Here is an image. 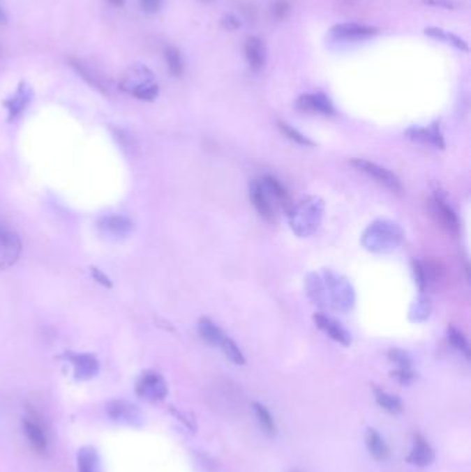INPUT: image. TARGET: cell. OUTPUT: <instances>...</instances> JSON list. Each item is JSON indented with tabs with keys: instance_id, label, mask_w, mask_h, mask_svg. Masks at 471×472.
<instances>
[{
	"instance_id": "38",
	"label": "cell",
	"mask_w": 471,
	"mask_h": 472,
	"mask_svg": "<svg viewBox=\"0 0 471 472\" xmlns=\"http://www.w3.org/2000/svg\"><path fill=\"white\" fill-rule=\"evenodd\" d=\"M6 21H7V17H6V13H4V10L1 8V6H0V25H3V24H6Z\"/></svg>"
},
{
	"instance_id": "28",
	"label": "cell",
	"mask_w": 471,
	"mask_h": 472,
	"mask_svg": "<svg viewBox=\"0 0 471 472\" xmlns=\"http://www.w3.org/2000/svg\"><path fill=\"white\" fill-rule=\"evenodd\" d=\"M253 409H255V413H256V416L259 418V422L264 428V431L269 435H274L275 431H276V425H275L274 417L269 413V409L266 406L262 405V404H257V402L253 404Z\"/></svg>"
},
{
	"instance_id": "9",
	"label": "cell",
	"mask_w": 471,
	"mask_h": 472,
	"mask_svg": "<svg viewBox=\"0 0 471 472\" xmlns=\"http://www.w3.org/2000/svg\"><path fill=\"white\" fill-rule=\"evenodd\" d=\"M21 246V241L14 232L0 228V270H8L17 263Z\"/></svg>"
},
{
	"instance_id": "39",
	"label": "cell",
	"mask_w": 471,
	"mask_h": 472,
	"mask_svg": "<svg viewBox=\"0 0 471 472\" xmlns=\"http://www.w3.org/2000/svg\"><path fill=\"white\" fill-rule=\"evenodd\" d=\"M110 3H112L114 6H122L125 3V0H108Z\"/></svg>"
},
{
	"instance_id": "3",
	"label": "cell",
	"mask_w": 471,
	"mask_h": 472,
	"mask_svg": "<svg viewBox=\"0 0 471 472\" xmlns=\"http://www.w3.org/2000/svg\"><path fill=\"white\" fill-rule=\"evenodd\" d=\"M324 210V201L318 197H307L296 204H292L287 210L292 231L300 238L313 235L321 225Z\"/></svg>"
},
{
	"instance_id": "10",
	"label": "cell",
	"mask_w": 471,
	"mask_h": 472,
	"mask_svg": "<svg viewBox=\"0 0 471 472\" xmlns=\"http://www.w3.org/2000/svg\"><path fill=\"white\" fill-rule=\"evenodd\" d=\"M137 393L148 401H162L167 395V386L160 374L148 372L138 381Z\"/></svg>"
},
{
	"instance_id": "30",
	"label": "cell",
	"mask_w": 471,
	"mask_h": 472,
	"mask_svg": "<svg viewBox=\"0 0 471 472\" xmlns=\"http://www.w3.org/2000/svg\"><path fill=\"white\" fill-rule=\"evenodd\" d=\"M278 128L290 141H293L299 145H304V146H313L314 145V142L311 139H308L306 135H301L299 130L293 129L290 125H287L285 122H278Z\"/></svg>"
},
{
	"instance_id": "22",
	"label": "cell",
	"mask_w": 471,
	"mask_h": 472,
	"mask_svg": "<svg viewBox=\"0 0 471 472\" xmlns=\"http://www.w3.org/2000/svg\"><path fill=\"white\" fill-rule=\"evenodd\" d=\"M77 471L98 472V456L91 446H84L77 453Z\"/></svg>"
},
{
	"instance_id": "32",
	"label": "cell",
	"mask_w": 471,
	"mask_h": 472,
	"mask_svg": "<svg viewBox=\"0 0 471 472\" xmlns=\"http://www.w3.org/2000/svg\"><path fill=\"white\" fill-rule=\"evenodd\" d=\"M412 317L414 321H423L428 317L430 314V304L427 298H420L416 304H414V310L410 311Z\"/></svg>"
},
{
	"instance_id": "21",
	"label": "cell",
	"mask_w": 471,
	"mask_h": 472,
	"mask_svg": "<svg viewBox=\"0 0 471 472\" xmlns=\"http://www.w3.org/2000/svg\"><path fill=\"white\" fill-rule=\"evenodd\" d=\"M107 410H108V414L114 420H119V421L135 424V421L140 418V413L135 409V406L130 405L129 402H125V401L110 402Z\"/></svg>"
},
{
	"instance_id": "16",
	"label": "cell",
	"mask_w": 471,
	"mask_h": 472,
	"mask_svg": "<svg viewBox=\"0 0 471 472\" xmlns=\"http://www.w3.org/2000/svg\"><path fill=\"white\" fill-rule=\"evenodd\" d=\"M406 135H408V138H410L414 142L428 144V145H434L437 148L445 146L444 137L441 135L437 123L431 125L430 128H410V129L406 130Z\"/></svg>"
},
{
	"instance_id": "33",
	"label": "cell",
	"mask_w": 471,
	"mask_h": 472,
	"mask_svg": "<svg viewBox=\"0 0 471 472\" xmlns=\"http://www.w3.org/2000/svg\"><path fill=\"white\" fill-rule=\"evenodd\" d=\"M424 4L431 7H441L448 10H455L463 6L465 0H421Z\"/></svg>"
},
{
	"instance_id": "18",
	"label": "cell",
	"mask_w": 471,
	"mask_h": 472,
	"mask_svg": "<svg viewBox=\"0 0 471 472\" xmlns=\"http://www.w3.org/2000/svg\"><path fill=\"white\" fill-rule=\"evenodd\" d=\"M70 360L75 367L77 379H91L98 372V360L91 353H75L70 355Z\"/></svg>"
},
{
	"instance_id": "37",
	"label": "cell",
	"mask_w": 471,
	"mask_h": 472,
	"mask_svg": "<svg viewBox=\"0 0 471 472\" xmlns=\"http://www.w3.org/2000/svg\"><path fill=\"white\" fill-rule=\"evenodd\" d=\"M93 276L97 279V282H98V283L104 284L105 287H111V280H110V277H108L105 273H103L101 271L93 268Z\"/></svg>"
},
{
	"instance_id": "17",
	"label": "cell",
	"mask_w": 471,
	"mask_h": 472,
	"mask_svg": "<svg viewBox=\"0 0 471 472\" xmlns=\"http://www.w3.org/2000/svg\"><path fill=\"white\" fill-rule=\"evenodd\" d=\"M24 432L33 450H36L38 453H45L47 450V436L38 420H33L31 417L25 418Z\"/></svg>"
},
{
	"instance_id": "31",
	"label": "cell",
	"mask_w": 471,
	"mask_h": 472,
	"mask_svg": "<svg viewBox=\"0 0 471 472\" xmlns=\"http://www.w3.org/2000/svg\"><path fill=\"white\" fill-rule=\"evenodd\" d=\"M389 359L396 363V370H413L412 359L403 349H391L389 352Z\"/></svg>"
},
{
	"instance_id": "8",
	"label": "cell",
	"mask_w": 471,
	"mask_h": 472,
	"mask_svg": "<svg viewBox=\"0 0 471 472\" xmlns=\"http://www.w3.org/2000/svg\"><path fill=\"white\" fill-rule=\"evenodd\" d=\"M379 29L372 25L359 22H343L337 24L331 29V35L337 40H365L376 36Z\"/></svg>"
},
{
	"instance_id": "41",
	"label": "cell",
	"mask_w": 471,
	"mask_h": 472,
	"mask_svg": "<svg viewBox=\"0 0 471 472\" xmlns=\"http://www.w3.org/2000/svg\"><path fill=\"white\" fill-rule=\"evenodd\" d=\"M204 3H209V1H213V0H202Z\"/></svg>"
},
{
	"instance_id": "35",
	"label": "cell",
	"mask_w": 471,
	"mask_h": 472,
	"mask_svg": "<svg viewBox=\"0 0 471 472\" xmlns=\"http://www.w3.org/2000/svg\"><path fill=\"white\" fill-rule=\"evenodd\" d=\"M289 10H290V6H289V3H287L286 0H279V1H276V3L274 4V7H272L274 17L278 18V20L285 18V17L287 15Z\"/></svg>"
},
{
	"instance_id": "12",
	"label": "cell",
	"mask_w": 471,
	"mask_h": 472,
	"mask_svg": "<svg viewBox=\"0 0 471 472\" xmlns=\"http://www.w3.org/2000/svg\"><path fill=\"white\" fill-rule=\"evenodd\" d=\"M431 211L437 222H440L442 228H445L449 234H454V235L458 234L459 220L455 211L444 201V198H441L440 195H435L431 199Z\"/></svg>"
},
{
	"instance_id": "2",
	"label": "cell",
	"mask_w": 471,
	"mask_h": 472,
	"mask_svg": "<svg viewBox=\"0 0 471 472\" xmlns=\"http://www.w3.org/2000/svg\"><path fill=\"white\" fill-rule=\"evenodd\" d=\"M249 195L257 213L269 221L275 220L276 207L287 211L292 206L285 187L272 176L253 180L249 187Z\"/></svg>"
},
{
	"instance_id": "23",
	"label": "cell",
	"mask_w": 471,
	"mask_h": 472,
	"mask_svg": "<svg viewBox=\"0 0 471 472\" xmlns=\"http://www.w3.org/2000/svg\"><path fill=\"white\" fill-rule=\"evenodd\" d=\"M198 330H200V335L201 337L211 344V345H220L221 341L225 337V335L223 333V330L216 325L213 323L210 319L207 318H202L198 323Z\"/></svg>"
},
{
	"instance_id": "7",
	"label": "cell",
	"mask_w": 471,
	"mask_h": 472,
	"mask_svg": "<svg viewBox=\"0 0 471 472\" xmlns=\"http://www.w3.org/2000/svg\"><path fill=\"white\" fill-rule=\"evenodd\" d=\"M296 107L299 111L307 112V114H320L325 116H332L336 114L334 102L324 93L303 94L297 98Z\"/></svg>"
},
{
	"instance_id": "15",
	"label": "cell",
	"mask_w": 471,
	"mask_h": 472,
	"mask_svg": "<svg viewBox=\"0 0 471 472\" xmlns=\"http://www.w3.org/2000/svg\"><path fill=\"white\" fill-rule=\"evenodd\" d=\"M314 322L317 323V326L325 333L328 335L332 340H335L336 342H340L344 347H348L351 344V336L350 333L340 325L337 323L335 319L322 315V314H315L314 315Z\"/></svg>"
},
{
	"instance_id": "24",
	"label": "cell",
	"mask_w": 471,
	"mask_h": 472,
	"mask_svg": "<svg viewBox=\"0 0 471 472\" xmlns=\"http://www.w3.org/2000/svg\"><path fill=\"white\" fill-rule=\"evenodd\" d=\"M31 100V90L29 87H27L25 84H22L18 91L15 93V96L7 102V108H8V112H10V118H15L18 116L24 108L27 107V104Z\"/></svg>"
},
{
	"instance_id": "25",
	"label": "cell",
	"mask_w": 471,
	"mask_h": 472,
	"mask_svg": "<svg viewBox=\"0 0 471 472\" xmlns=\"http://www.w3.org/2000/svg\"><path fill=\"white\" fill-rule=\"evenodd\" d=\"M375 395H376V402L380 407H383L386 411L397 414L404 410V404L403 401L393 394H389L380 388H375Z\"/></svg>"
},
{
	"instance_id": "14",
	"label": "cell",
	"mask_w": 471,
	"mask_h": 472,
	"mask_svg": "<svg viewBox=\"0 0 471 472\" xmlns=\"http://www.w3.org/2000/svg\"><path fill=\"white\" fill-rule=\"evenodd\" d=\"M245 59L253 72L262 70L267 63V49L264 42L257 36H251L245 42Z\"/></svg>"
},
{
	"instance_id": "36",
	"label": "cell",
	"mask_w": 471,
	"mask_h": 472,
	"mask_svg": "<svg viewBox=\"0 0 471 472\" xmlns=\"http://www.w3.org/2000/svg\"><path fill=\"white\" fill-rule=\"evenodd\" d=\"M141 8L148 13V14H154L156 11H159L160 6H162V0H140Z\"/></svg>"
},
{
	"instance_id": "19",
	"label": "cell",
	"mask_w": 471,
	"mask_h": 472,
	"mask_svg": "<svg viewBox=\"0 0 471 472\" xmlns=\"http://www.w3.org/2000/svg\"><path fill=\"white\" fill-rule=\"evenodd\" d=\"M424 33L435 40H441V42H445L447 45H451L454 46L455 49L461 50V52H469V45L465 39H462L461 36L455 35L454 32H449L447 29H442V28H438V26H428L424 29Z\"/></svg>"
},
{
	"instance_id": "26",
	"label": "cell",
	"mask_w": 471,
	"mask_h": 472,
	"mask_svg": "<svg viewBox=\"0 0 471 472\" xmlns=\"http://www.w3.org/2000/svg\"><path fill=\"white\" fill-rule=\"evenodd\" d=\"M165 59L170 73L176 77H181L184 73V61L180 50L174 46H167L165 49Z\"/></svg>"
},
{
	"instance_id": "27",
	"label": "cell",
	"mask_w": 471,
	"mask_h": 472,
	"mask_svg": "<svg viewBox=\"0 0 471 472\" xmlns=\"http://www.w3.org/2000/svg\"><path fill=\"white\" fill-rule=\"evenodd\" d=\"M218 347L223 349L224 355H225L232 363H235V365H245V362H246V360H245V356H244L242 351L239 349V347L235 344L234 340H231V338L225 336Z\"/></svg>"
},
{
	"instance_id": "4",
	"label": "cell",
	"mask_w": 471,
	"mask_h": 472,
	"mask_svg": "<svg viewBox=\"0 0 471 472\" xmlns=\"http://www.w3.org/2000/svg\"><path fill=\"white\" fill-rule=\"evenodd\" d=\"M404 241L403 228L389 220H377L362 235V245L373 253H390Z\"/></svg>"
},
{
	"instance_id": "5",
	"label": "cell",
	"mask_w": 471,
	"mask_h": 472,
	"mask_svg": "<svg viewBox=\"0 0 471 472\" xmlns=\"http://www.w3.org/2000/svg\"><path fill=\"white\" fill-rule=\"evenodd\" d=\"M121 87L144 101H152L159 91L154 73L144 66L130 68L124 76Z\"/></svg>"
},
{
	"instance_id": "20",
	"label": "cell",
	"mask_w": 471,
	"mask_h": 472,
	"mask_svg": "<svg viewBox=\"0 0 471 472\" xmlns=\"http://www.w3.org/2000/svg\"><path fill=\"white\" fill-rule=\"evenodd\" d=\"M365 441L368 450L371 452L372 457L376 460H386L390 455V449L387 443L384 442L383 436L375 429V428H368L365 434Z\"/></svg>"
},
{
	"instance_id": "40",
	"label": "cell",
	"mask_w": 471,
	"mask_h": 472,
	"mask_svg": "<svg viewBox=\"0 0 471 472\" xmlns=\"http://www.w3.org/2000/svg\"><path fill=\"white\" fill-rule=\"evenodd\" d=\"M290 472H304V471H301V470H292V471Z\"/></svg>"
},
{
	"instance_id": "29",
	"label": "cell",
	"mask_w": 471,
	"mask_h": 472,
	"mask_svg": "<svg viewBox=\"0 0 471 472\" xmlns=\"http://www.w3.org/2000/svg\"><path fill=\"white\" fill-rule=\"evenodd\" d=\"M448 341L458 349L461 351L462 353H465V356L469 359L470 358V347H469V342L466 337L458 330L455 329L454 326L448 328Z\"/></svg>"
},
{
	"instance_id": "13",
	"label": "cell",
	"mask_w": 471,
	"mask_h": 472,
	"mask_svg": "<svg viewBox=\"0 0 471 472\" xmlns=\"http://www.w3.org/2000/svg\"><path fill=\"white\" fill-rule=\"evenodd\" d=\"M100 229L108 238L124 239L132 232L133 222L124 215H107L101 218Z\"/></svg>"
},
{
	"instance_id": "1",
	"label": "cell",
	"mask_w": 471,
	"mask_h": 472,
	"mask_svg": "<svg viewBox=\"0 0 471 472\" xmlns=\"http://www.w3.org/2000/svg\"><path fill=\"white\" fill-rule=\"evenodd\" d=\"M311 298L325 307L337 311H350L354 305V290L351 284L335 272H325L322 277L313 275L308 279Z\"/></svg>"
},
{
	"instance_id": "11",
	"label": "cell",
	"mask_w": 471,
	"mask_h": 472,
	"mask_svg": "<svg viewBox=\"0 0 471 472\" xmlns=\"http://www.w3.org/2000/svg\"><path fill=\"white\" fill-rule=\"evenodd\" d=\"M434 459H435V453L433 448L430 446V443L427 442V439L421 434H414L412 450L406 459L408 463L416 467L424 469V467L431 466Z\"/></svg>"
},
{
	"instance_id": "34",
	"label": "cell",
	"mask_w": 471,
	"mask_h": 472,
	"mask_svg": "<svg viewBox=\"0 0 471 472\" xmlns=\"http://www.w3.org/2000/svg\"><path fill=\"white\" fill-rule=\"evenodd\" d=\"M221 25L227 31H237L238 28H241V20L235 14H225L221 18Z\"/></svg>"
},
{
	"instance_id": "6",
	"label": "cell",
	"mask_w": 471,
	"mask_h": 472,
	"mask_svg": "<svg viewBox=\"0 0 471 472\" xmlns=\"http://www.w3.org/2000/svg\"><path fill=\"white\" fill-rule=\"evenodd\" d=\"M351 165L359 170L361 173L366 174L369 178H372L373 181H376L377 184H380L382 187L387 188L389 191L394 192V194H403L404 188L401 181L397 178V176H394L391 172H389L387 169L368 162L365 159H352Z\"/></svg>"
}]
</instances>
